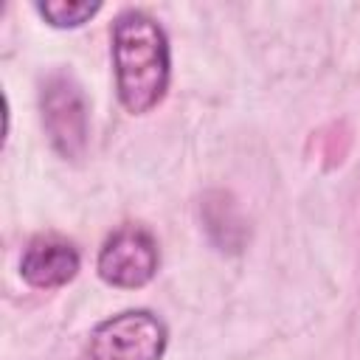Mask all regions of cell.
<instances>
[{
    "label": "cell",
    "instance_id": "7a4b0ae2",
    "mask_svg": "<svg viewBox=\"0 0 360 360\" xmlns=\"http://www.w3.org/2000/svg\"><path fill=\"white\" fill-rule=\"evenodd\" d=\"M166 343V323L155 312L124 309L90 332L79 360H160Z\"/></svg>",
    "mask_w": 360,
    "mask_h": 360
},
{
    "label": "cell",
    "instance_id": "6da1fadb",
    "mask_svg": "<svg viewBox=\"0 0 360 360\" xmlns=\"http://www.w3.org/2000/svg\"><path fill=\"white\" fill-rule=\"evenodd\" d=\"M112 68L118 101L127 112L155 110L172 79V53L166 31L141 8H127L112 20Z\"/></svg>",
    "mask_w": 360,
    "mask_h": 360
},
{
    "label": "cell",
    "instance_id": "5b68a950",
    "mask_svg": "<svg viewBox=\"0 0 360 360\" xmlns=\"http://www.w3.org/2000/svg\"><path fill=\"white\" fill-rule=\"evenodd\" d=\"M79 264H82V256L68 239L53 236V233H39L22 250L20 276L31 287L53 290V287L68 284L79 273Z\"/></svg>",
    "mask_w": 360,
    "mask_h": 360
},
{
    "label": "cell",
    "instance_id": "277c9868",
    "mask_svg": "<svg viewBox=\"0 0 360 360\" xmlns=\"http://www.w3.org/2000/svg\"><path fill=\"white\" fill-rule=\"evenodd\" d=\"M160 253L155 236L143 225H121L115 228L96 259V270L101 281L121 290H138L149 284L158 273Z\"/></svg>",
    "mask_w": 360,
    "mask_h": 360
},
{
    "label": "cell",
    "instance_id": "8992f818",
    "mask_svg": "<svg viewBox=\"0 0 360 360\" xmlns=\"http://www.w3.org/2000/svg\"><path fill=\"white\" fill-rule=\"evenodd\" d=\"M34 8L51 28H79L101 11V3L98 0L93 3L90 0H45V3H37Z\"/></svg>",
    "mask_w": 360,
    "mask_h": 360
},
{
    "label": "cell",
    "instance_id": "3957f363",
    "mask_svg": "<svg viewBox=\"0 0 360 360\" xmlns=\"http://www.w3.org/2000/svg\"><path fill=\"white\" fill-rule=\"evenodd\" d=\"M39 112L45 135L56 155L65 160H79L87 149V98L79 82L56 70L39 87Z\"/></svg>",
    "mask_w": 360,
    "mask_h": 360
}]
</instances>
